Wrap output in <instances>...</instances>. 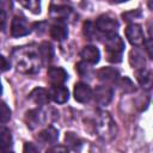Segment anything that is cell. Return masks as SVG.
Here are the masks:
<instances>
[{
    "label": "cell",
    "instance_id": "1",
    "mask_svg": "<svg viewBox=\"0 0 153 153\" xmlns=\"http://www.w3.org/2000/svg\"><path fill=\"white\" fill-rule=\"evenodd\" d=\"M11 61L13 67L24 74L37 73L42 65L38 49L33 45H23L13 49L11 54Z\"/></svg>",
    "mask_w": 153,
    "mask_h": 153
},
{
    "label": "cell",
    "instance_id": "2",
    "mask_svg": "<svg viewBox=\"0 0 153 153\" xmlns=\"http://www.w3.org/2000/svg\"><path fill=\"white\" fill-rule=\"evenodd\" d=\"M94 130L97 135L104 141H111L117 134V126L106 111H98L94 118Z\"/></svg>",
    "mask_w": 153,
    "mask_h": 153
},
{
    "label": "cell",
    "instance_id": "3",
    "mask_svg": "<svg viewBox=\"0 0 153 153\" xmlns=\"http://www.w3.org/2000/svg\"><path fill=\"white\" fill-rule=\"evenodd\" d=\"M104 45L106 50V60L112 63L122 61V53L124 50V42L117 33L105 35Z\"/></svg>",
    "mask_w": 153,
    "mask_h": 153
},
{
    "label": "cell",
    "instance_id": "4",
    "mask_svg": "<svg viewBox=\"0 0 153 153\" xmlns=\"http://www.w3.org/2000/svg\"><path fill=\"white\" fill-rule=\"evenodd\" d=\"M94 26L98 31L105 32V35H110V33H116V30L118 29L120 24L115 17L110 14H102L96 19Z\"/></svg>",
    "mask_w": 153,
    "mask_h": 153
},
{
    "label": "cell",
    "instance_id": "5",
    "mask_svg": "<svg viewBox=\"0 0 153 153\" xmlns=\"http://www.w3.org/2000/svg\"><path fill=\"white\" fill-rule=\"evenodd\" d=\"M31 27L24 17L16 16L11 22V35L13 37H22L29 35Z\"/></svg>",
    "mask_w": 153,
    "mask_h": 153
},
{
    "label": "cell",
    "instance_id": "6",
    "mask_svg": "<svg viewBox=\"0 0 153 153\" xmlns=\"http://www.w3.org/2000/svg\"><path fill=\"white\" fill-rule=\"evenodd\" d=\"M126 37L128 38L129 43L135 47H140L145 42V35L139 24H129L126 27Z\"/></svg>",
    "mask_w": 153,
    "mask_h": 153
},
{
    "label": "cell",
    "instance_id": "7",
    "mask_svg": "<svg viewBox=\"0 0 153 153\" xmlns=\"http://www.w3.org/2000/svg\"><path fill=\"white\" fill-rule=\"evenodd\" d=\"M45 121V115L41 109H31L25 114V123L29 129L33 130L41 127Z\"/></svg>",
    "mask_w": 153,
    "mask_h": 153
},
{
    "label": "cell",
    "instance_id": "8",
    "mask_svg": "<svg viewBox=\"0 0 153 153\" xmlns=\"http://www.w3.org/2000/svg\"><path fill=\"white\" fill-rule=\"evenodd\" d=\"M96 102L99 105H108L112 99V88L108 85H99L94 88V92L92 93Z\"/></svg>",
    "mask_w": 153,
    "mask_h": 153
},
{
    "label": "cell",
    "instance_id": "9",
    "mask_svg": "<svg viewBox=\"0 0 153 153\" xmlns=\"http://www.w3.org/2000/svg\"><path fill=\"white\" fill-rule=\"evenodd\" d=\"M97 78L99 81L106 84H115L120 79V72L114 67H103L97 71Z\"/></svg>",
    "mask_w": 153,
    "mask_h": 153
},
{
    "label": "cell",
    "instance_id": "10",
    "mask_svg": "<svg viewBox=\"0 0 153 153\" xmlns=\"http://www.w3.org/2000/svg\"><path fill=\"white\" fill-rule=\"evenodd\" d=\"M73 96H74V99L76 102H79V103H87L92 98V90L85 82H76L74 85Z\"/></svg>",
    "mask_w": 153,
    "mask_h": 153
},
{
    "label": "cell",
    "instance_id": "11",
    "mask_svg": "<svg viewBox=\"0 0 153 153\" xmlns=\"http://www.w3.org/2000/svg\"><path fill=\"white\" fill-rule=\"evenodd\" d=\"M47 75H48V80L51 84V86L62 85L68 78L67 72L62 67H50L47 72Z\"/></svg>",
    "mask_w": 153,
    "mask_h": 153
},
{
    "label": "cell",
    "instance_id": "12",
    "mask_svg": "<svg viewBox=\"0 0 153 153\" xmlns=\"http://www.w3.org/2000/svg\"><path fill=\"white\" fill-rule=\"evenodd\" d=\"M49 92V97L50 99H53L55 103L57 104H63L69 99V92L68 88L65 87L63 85H59V86H51Z\"/></svg>",
    "mask_w": 153,
    "mask_h": 153
},
{
    "label": "cell",
    "instance_id": "13",
    "mask_svg": "<svg viewBox=\"0 0 153 153\" xmlns=\"http://www.w3.org/2000/svg\"><path fill=\"white\" fill-rule=\"evenodd\" d=\"M29 99L36 105H47L50 100V97H49V92L47 90H44L42 87H36L30 92Z\"/></svg>",
    "mask_w": 153,
    "mask_h": 153
},
{
    "label": "cell",
    "instance_id": "14",
    "mask_svg": "<svg viewBox=\"0 0 153 153\" xmlns=\"http://www.w3.org/2000/svg\"><path fill=\"white\" fill-rule=\"evenodd\" d=\"M80 56L82 57V60L88 63V65H96L99 59H100V53L98 50V48L93 47V45H86L82 48Z\"/></svg>",
    "mask_w": 153,
    "mask_h": 153
},
{
    "label": "cell",
    "instance_id": "15",
    "mask_svg": "<svg viewBox=\"0 0 153 153\" xmlns=\"http://www.w3.org/2000/svg\"><path fill=\"white\" fill-rule=\"evenodd\" d=\"M57 139H59V131H57V129H55L51 126L45 128V129H43L37 135V140L39 142H42V145L54 143V142L57 141Z\"/></svg>",
    "mask_w": 153,
    "mask_h": 153
},
{
    "label": "cell",
    "instance_id": "16",
    "mask_svg": "<svg viewBox=\"0 0 153 153\" xmlns=\"http://www.w3.org/2000/svg\"><path fill=\"white\" fill-rule=\"evenodd\" d=\"M71 13L72 8L66 5H51L50 7V16L51 18H55L57 22H65Z\"/></svg>",
    "mask_w": 153,
    "mask_h": 153
},
{
    "label": "cell",
    "instance_id": "17",
    "mask_svg": "<svg viewBox=\"0 0 153 153\" xmlns=\"http://www.w3.org/2000/svg\"><path fill=\"white\" fill-rule=\"evenodd\" d=\"M49 32H50V37L55 41H63L68 36L67 25L65 24V22H57L54 25H51Z\"/></svg>",
    "mask_w": 153,
    "mask_h": 153
},
{
    "label": "cell",
    "instance_id": "18",
    "mask_svg": "<svg viewBox=\"0 0 153 153\" xmlns=\"http://www.w3.org/2000/svg\"><path fill=\"white\" fill-rule=\"evenodd\" d=\"M38 54H39V57H41V61L45 62V63H49L51 62L53 57H54V48L51 45L50 42H42L39 45H38Z\"/></svg>",
    "mask_w": 153,
    "mask_h": 153
},
{
    "label": "cell",
    "instance_id": "19",
    "mask_svg": "<svg viewBox=\"0 0 153 153\" xmlns=\"http://www.w3.org/2000/svg\"><path fill=\"white\" fill-rule=\"evenodd\" d=\"M129 63L133 68H135L136 71H140V69H145V66H146V60L143 57V54L135 49V50H131L130 54H129Z\"/></svg>",
    "mask_w": 153,
    "mask_h": 153
},
{
    "label": "cell",
    "instance_id": "20",
    "mask_svg": "<svg viewBox=\"0 0 153 153\" xmlns=\"http://www.w3.org/2000/svg\"><path fill=\"white\" fill-rule=\"evenodd\" d=\"M135 75H136L137 82L140 84V86L142 88H146V90L151 88V86H152V73L149 71L140 69V71H136Z\"/></svg>",
    "mask_w": 153,
    "mask_h": 153
},
{
    "label": "cell",
    "instance_id": "21",
    "mask_svg": "<svg viewBox=\"0 0 153 153\" xmlns=\"http://www.w3.org/2000/svg\"><path fill=\"white\" fill-rule=\"evenodd\" d=\"M13 140H12V134L10 129L6 127H0V149L6 151L12 147Z\"/></svg>",
    "mask_w": 153,
    "mask_h": 153
},
{
    "label": "cell",
    "instance_id": "22",
    "mask_svg": "<svg viewBox=\"0 0 153 153\" xmlns=\"http://www.w3.org/2000/svg\"><path fill=\"white\" fill-rule=\"evenodd\" d=\"M65 142L67 143V146H68L71 149H73V151H75V152L80 151L81 147H82V141H81V139H80L75 133H72V131L66 133V135H65Z\"/></svg>",
    "mask_w": 153,
    "mask_h": 153
},
{
    "label": "cell",
    "instance_id": "23",
    "mask_svg": "<svg viewBox=\"0 0 153 153\" xmlns=\"http://www.w3.org/2000/svg\"><path fill=\"white\" fill-rule=\"evenodd\" d=\"M116 84L118 85V88H120L121 92H123V93H131V92L135 91V86H134V84H133L131 80H130L129 78H127V76H124V78H120V79L117 80Z\"/></svg>",
    "mask_w": 153,
    "mask_h": 153
},
{
    "label": "cell",
    "instance_id": "24",
    "mask_svg": "<svg viewBox=\"0 0 153 153\" xmlns=\"http://www.w3.org/2000/svg\"><path fill=\"white\" fill-rule=\"evenodd\" d=\"M75 69L78 72V74L82 78H91V75L93 74V69L91 67V65L86 63L85 61H80L75 65Z\"/></svg>",
    "mask_w": 153,
    "mask_h": 153
},
{
    "label": "cell",
    "instance_id": "25",
    "mask_svg": "<svg viewBox=\"0 0 153 153\" xmlns=\"http://www.w3.org/2000/svg\"><path fill=\"white\" fill-rule=\"evenodd\" d=\"M22 6H24L26 10H29L33 14L41 13V2L37 0H29V1H19Z\"/></svg>",
    "mask_w": 153,
    "mask_h": 153
},
{
    "label": "cell",
    "instance_id": "26",
    "mask_svg": "<svg viewBox=\"0 0 153 153\" xmlns=\"http://www.w3.org/2000/svg\"><path fill=\"white\" fill-rule=\"evenodd\" d=\"M11 109L5 102L0 100V123H6L11 118Z\"/></svg>",
    "mask_w": 153,
    "mask_h": 153
},
{
    "label": "cell",
    "instance_id": "27",
    "mask_svg": "<svg viewBox=\"0 0 153 153\" xmlns=\"http://www.w3.org/2000/svg\"><path fill=\"white\" fill-rule=\"evenodd\" d=\"M142 16L141 13V10H131V11H128V12H124L122 14V18L126 20V22H130V20H134V19H139L140 17Z\"/></svg>",
    "mask_w": 153,
    "mask_h": 153
},
{
    "label": "cell",
    "instance_id": "28",
    "mask_svg": "<svg viewBox=\"0 0 153 153\" xmlns=\"http://www.w3.org/2000/svg\"><path fill=\"white\" fill-rule=\"evenodd\" d=\"M96 33V26L91 22H85L84 23V35L88 38H92Z\"/></svg>",
    "mask_w": 153,
    "mask_h": 153
},
{
    "label": "cell",
    "instance_id": "29",
    "mask_svg": "<svg viewBox=\"0 0 153 153\" xmlns=\"http://www.w3.org/2000/svg\"><path fill=\"white\" fill-rule=\"evenodd\" d=\"M47 153H69L68 152V148L66 146H61V145H57V146H53L50 147Z\"/></svg>",
    "mask_w": 153,
    "mask_h": 153
},
{
    "label": "cell",
    "instance_id": "30",
    "mask_svg": "<svg viewBox=\"0 0 153 153\" xmlns=\"http://www.w3.org/2000/svg\"><path fill=\"white\" fill-rule=\"evenodd\" d=\"M23 153H39L37 147L31 142H25L23 147Z\"/></svg>",
    "mask_w": 153,
    "mask_h": 153
},
{
    "label": "cell",
    "instance_id": "31",
    "mask_svg": "<svg viewBox=\"0 0 153 153\" xmlns=\"http://www.w3.org/2000/svg\"><path fill=\"white\" fill-rule=\"evenodd\" d=\"M10 68H11L10 62L6 60V57H4V56L0 55V72H6Z\"/></svg>",
    "mask_w": 153,
    "mask_h": 153
},
{
    "label": "cell",
    "instance_id": "32",
    "mask_svg": "<svg viewBox=\"0 0 153 153\" xmlns=\"http://www.w3.org/2000/svg\"><path fill=\"white\" fill-rule=\"evenodd\" d=\"M143 44L146 45V49H147V51H148V56L152 59V39H151V37H149L147 41H145Z\"/></svg>",
    "mask_w": 153,
    "mask_h": 153
},
{
    "label": "cell",
    "instance_id": "33",
    "mask_svg": "<svg viewBox=\"0 0 153 153\" xmlns=\"http://www.w3.org/2000/svg\"><path fill=\"white\" fill-rule=\"evenodd\" d=\"M1 153H13V152H10L8 149H6V151H1Z\"/></svg>",
    "mask_w": 153,
    "mask_h": 153
},
{
    "label": "cell",
    "instance_id": "34",
    "mask_svg": "<svg viewBox=\"0 0 153 153\" xmlns=\"http://www.w3.org/2000/svg\"><path fill=\"white\" fill-rule=\"evenodd\" d=\"M2 93V86H1V82H0V94Z\"/></svg>",
    "mask_w": 153,
    "mask_h": 153
}]
</instances>
